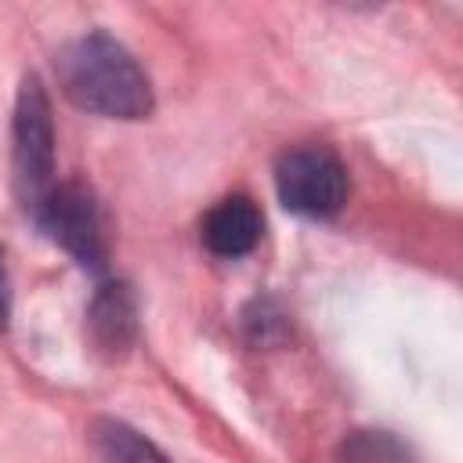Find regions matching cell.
<instances>
[{
	"label": "cell",
	"instance_id": "obj_1",
	"mask_svg": "<svg viewBox=\"0 0 463 463\" xmlns=\"http://www.w3.org/2000/svg\"><path fill=\"white\" fill-rule=\"evenodd\" d=\"M54 69L61 94L83 112L105 119H145L156 105L145 69L109 33L69 40L54 58Z\"/></svg>",
	"mask_w": 463,
	"mask_h": 463
},
{
	"label": "cell",
	"instance_id": "obj_2",
	"mask_svg": "<svg viewBox=\"0 0 463 463\" xmlns=\"http://www.w3.org/2000/svg\"><path fill=\"white\" fill-rule=\"evenodd\" d=\"M275 192L289 213L333 217L347 203V166L326 145H297L275 163Z\"/></svg>",
	"mask_w": 463,
	"mask_h": 463
},
{
	"label": "cell",
	"instance_id": "obj_3",
	"mask_svg": "<svg viewBox=\"0 0 463 463\" xmlns=\"http://www.w3.org/2000/svg\"><path fill=\"white\" fill-rule=\"evenodd\" d=\"M40 228L69 253L76 257L83 268L101 271L109 260V242H105V224H101V210L98 199L87 184L80 181H65V184H51L36 206H33Z\"/></svg>",
	"mask_w": 463,
	"mask_h": 463
},
{
	"label": "cell",
	"instance_id": "obj_4",
	"mask_svg": "<svg viewBox=\"0 0 463 463\" xmlns=\"http://www.w3.org/2000/svg\"><path fill=\"white\" fill-rule=\"evenodd\" d=\"M11 159H14V181L25 199V206H36V199L51 188L54 174V119H51V98L40 83V76H25L18 101H14V123H11Z\"/></svg>",
	"mask_w": 463,
	"mask_h": 463
},
{
	"label": "cell",
	"instance_id": "obj_5",
	"mask_svg": "<svg viewBox=\"0 0 463 463\" xmlns=\"http://www.w3.org/2000/svg\"><path fill=\"white\" fill-rule=\"evenodd\" d=\"M87 329L101 354H127L137 340V300L127 282H101L87 307Z\"/></svg>",
	"mask_w": 463,
	"mask_h": 463
},
{
	"label": "cell",
	"instance_id": "obj_6",
	"mask_svg": "<svg viewBox=\"0 0 463 463\" xmlns=\"http://www.w3.org/2000/svg\"><path fill=\"white\" fill-rule=\"evenodd\" d=\"M260 232H264V217L257 210V203L250 195H228L221 199L206 221H203V242L213 257H224V260H235V257H246L257 242H260Z\"/></svg>",
	"mask_w": 463,
	"mask_h": 463
},
{
	"label": "cell",
	"instance_id": "obj_7",
	"mask_svg": "<svg viewBox=\"0 0 463 463\" xmlns=\"http://www.w3.org/2000/svg\"><path fill=\"white\" fill-rule=\"evenodd\" d=\"M90 441H94L101 463H170L156 441H148L141 430H134L130 423L112 420V416L94 420Z\"/></svg>",
	"mask_w": 463,
	"mask_h": 463
},
{
	"label": "cell",
	"instance_id": "obj_8",
	"mask_svg": "<svg viewBox=\"0 0 463 463\" xmlns=\"http://www.w3.org/2000/svg\"><path fill=\"white\" fill-rule=\"evenodd\" d=\"M336 463H416L409 445L398 441L391 430H351L340 449Z\"/></svg>",
	"mask_w": 463,
	"mask_h": 463
},
{
	"label": "cell",
	"instance_id": "obj_9",
	"mask_svg": "<svg viewBox=\"0 0 463 463\" xmlns=\"http://www.w3.org/2000/svg\"><path fill=\"white\" fill-rule=\"evenodd\" d=\"M242 326L253 344H279L286 336V315L275 307V300H253L242 311Z\"/></svg>",
	"mask_w": 463,
	"mask_h": 463
},
{
	"label": "cell",
	"instance_id": "obj_10",
	"mask_svg": "<svg viewBox=\"0 0 463 463\" xmlns=\"http://www.w3.org/2000/svg\"><path fill=\"white\" fill-rule=\"evenodd\" d=\"M11 315V286H7V268H4V253H0V329L7 326Z\"/></svg>",
	"mask_w": 463,
	"mask_h": 463
}]
</instances>
